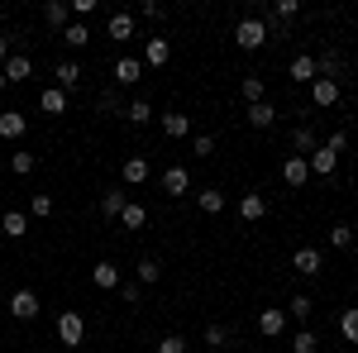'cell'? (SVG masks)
Wrapping results in <instances>:
<instances>
[{
  "label": "cell",
  "mask_w": 358,
  "mask_h": 353,
  "mask_svg": "<svg viewBox=\"0 0 358 353\" xmlns=\"http://www.w3.org/2000/svg\"><path fill=\"white\" fill-rule=\"evenodd\" d=\"M234 43H239L244 53H253V48H263V43H268V24H263L258 15H248V20H239V24H234Z\"/></svg>",
  "instance_id": "cell-1"
},
{
  "label": "cell",
  "mask_w": 358,
  "mask_h": 353,
  "mask_svg": "<svg viewBox=\"0 0 358 353\" xmlns=\"http://www.w3.org/2000/svg\"><path fill=\"white\" fill-rule=\"evenodd\" d=\"M82 339H86V320H82V310H62V315H57V344L77 349Z\"/></svg>",
  "instance_id": "cell-2"
},
{
  "label": "cell",
  "mask_w": 358,
  "mask_h": 353,
  "mask_svg": "<svg viewBox=\"0 0 358 353\" xmlns=\"http://www.w3.org/2000/svg\"><path fill=\"white\" fill-rule=\"evenodd\" d=\"M38 310H43V305H38V291H29V287H20V291L10 296V315H15V320H38Z\"/></svg>",
  "instance_id": "cell-3"
},
{
  "label": "cell",
  "mask_w": 358,
  "mask_h": 353,
  "mask_svg": "<svg viewBox=\"0 0 358 353\" xmlns=\"http://www.w3.org/2000/svg\"><path fill=\"white\" fill-rule=\"evenodd\" d=\"M138 62H143L148 72L167 67V62H172V43H167V38H148V43H143V57H138Z\"/></svg>",
  "instance_id": "cell-4"
},
{
  "label": "cell",
  "mask_w": 358,
  "mask_h": 353,
  "mask_svg": "<svg viewBox=\"0 0 358 353\" xmlns=\"http://www.w3.org/2000/svg\"><path fill=\"white\" fill-rule=\"evenodd\" d=\"M53 77H57V91H62V96H72V91H77V86H82V62H57L53 67Z\"/></svg>",
  "instance_id": "cell-5"
},
{
  "label": "cell",
  "mask_w": 358,
  "mask_h": 353,
  "mask_svg": "<svg viewBox=\"0 0 358 353\" xmlns=\"http://www.w3.org/2000/svg\"><path fill=\"white\" fill-rule=\"evenodd\" d=\"M339 91H344L339 82H330V77H315V82H310V101H315L320 110H330L334 101H339Z\"/></svg>",
  "instance_id": "cell-6"
},
{
  "label": "cell",
  "mask_w": 358,
  "mask_h": 353,
  "mask_svg": "<svg viewBox=\"0 0 358 353\" xmlns=\"http://www.w3.org/2000/svg\"><path fill=\"white\" fill-rule=\"evenodd\" d=\"M292 148H296V158H310V153L320 148V134H315V124H296V129H292Z\"/></svg>",
  "instance_id": "cell-7"
},
{
  "label": "cell",
  "mask_w": 358,
  "mask_h": 353,
  "mask_svg": "<svg viewBox=\"0 0 358 353\" xmlns=\"http://www.w3.org/2000/svg\"><path fill=\"white\" fill-rule=\"evenodd\" d=\"M282 329H287V310H282V305H268V310L258 315V334H263V339H277Z\"/></svg>",
  "instance_id": "cell-8"
},
{
  "label": "cell",
  "mask_w": 358,
  "mask_h": 353,
  "mask_svg": "<svg viewBox=\"0 0 358 353\" xmlns=\"http://www.w3.org/2000/svg\"><path fill=\"white\" fill-rule=\"evenodd\" d=\"M143 82V62L138 57H120L115 62V86H138Z\"/></svg>",
  "instance_id": "cell-9"
},
{
  "label": "cell",
  "mask_w": 358,
  "mask_h": 353,
  "mask_svg": "<svg viewBox=\"0 0 358 353\" xmlns=\"http://www.w3.org/2000/svg\"><path fill=\"white\" fill-rule=\"evenodd\" d=\"M287 77H292V82H301V86H310L315 77H320V72H315V57L296 53V57H292V67H287Z\"/></svg>",
  "instance_id": "cell-10"
},
{
  "label": "cell",
  "mask_w": 358,
  "mask_h": 353,
  "mask_svg": "<svg viewBox=\"0 0 358 353\" xmlns=\"http://www.w3.org/2000/svg\"><path fill=\"white\" fill-rule=\"evenodd\" d=\"M306 167H310V172H315V177H330L334 167H339V153H334V148H325V143H320V148H315V153H310V158H306Z\"/></svg>",
  "instance_id": "cell-11"
},
{
  "label": "cell",
  "mask_w": 358,
  "mask_h": 353,
  "mask_svg": "<svg viewBox=\"0 0 358 353\" xmlns=\"http://www.w3.org/2000/svg\"><path fill=\"white\" fill-rule=\"evenodd\" d=\"M292 268L301 272V277H320V248H296V253H292Z\"/></svg>",
  "instance_id": "cell-12"
},
{
  "label": "cell",
  "mask_w": 358,
  "mask_h": 353,
  "mask_svg": "<svg viewBox=\"0 0 358 353\" xmlns=\"http://www.w3.org/2000/svg\"><path fill=\"white\" fill-rule=\"evenodd\" d=\"M24 129H29V120L20 115V110H0V138H24Z\"/></svg>",
  "instance_id": "cell-13"
},
{
  "label": "cell",
  "mask_w": 358,
  "mask_h": 353,
  "mask_svg": "<svg viewBox=\"0 0 358 353\" xmlns=\"http://www.w3.org/2000/svg\"><path fill=\"white\" fill-rule=\"evenodd\" d=\"M158 120H163L167 138H187L192 134V115H182V110H167V115H158Z\"/></svg>",
  "instance_id": "cell-14"
},
{
  "label": "cell",
  "mask_w": 358,
  "mask_h": 353,
  "mask_svg": "<svg viewBox=\"0 0 358 353\" xmlns=\"http://www.w3.org/2000/svg\"><path fill=\"white\" fill-rule=\"evenodd\" d=\"M0 72H5V82L15 86V82H29V77H34V62H29L24 53H10V62H5Z\"/></svg>",
  "instance_id": "cell-15"
},
{
  "label": "cell",
  "mask_w": 358,
  "mask_h": 353,
  "mask_svg": "<svg viewBox=\"0 0 358 353\" xmlns=\"http://www.w3.org/2000/svg\"><path fill=\"white\" fill-rule=\"evenodd\" d=\"M163 191L167 196H187V191H192V172H187V167H167L163 172Z\"/></svg>",
  "instance_id": "cell-16"
},
{
  "label": "cell",
  "mask_w": 358,
  "mask_h": 353,
  "mask_svg": "<svg viewBox=\"0 0 358 353\" xmlns=\"http://www.w3.org/2000/svg\"><path fill=\"white\" fill-rule=\"evenodd\" d=\"M0 234H5V239H24L29 234V215L24 210H5V215H0Z\"/></svg>",
  "instance_id": "cell-17"
},
{
  "label": "cell",
  "mask_w": 358,
  "mask_h": 353,
  "mask_svg": "<svg viewBox=\"0 0 358 353\" xmlns=\"http://www.w3.org/2000/svg\"><path fill=\"white\" fill-rule=\"evenodd\" d=\"M115 43H124V38H134V15H124V10H110V20H106Z\"/></svg>",
  "instance_id": "cell-18"
},
{
  "label": "cell",
  "mask_w": 358,
  "mask_h": 353,
  "mask_svg": "<svg viewBox=\"0 0 358 353\" xmlns=\"http://www.w3.org/2000/svg\"><path fill=\"white\" fill-rule=\"evenodd\" d=\"M43 20L62 34V29L72 24V5H67V0H48V5H43Z\"/></svg>",
  "instance_id": "cell-19"
},
{
  "label": "cell",
  "mask_w": 358,
  "mask_h": 353,
  "mask_svg": "<svg viewBox=\"0 0 358 353\" xmlns=\"http://www.w3.org/2000/svg\"><path fill=\"white\" fill-rule=\"evenodd\" d=\"M239 215H244L248 224H258V219L268 215V201H263V191H248L244 201H239Z\"/></svg>",
  "instance_id": "cell-20"
},
{
  "label": "cell",
  "mask_w": 358,
  "mask_h": 353,
  "mask_svg": "<svg viewBox=\"0 0 358 353\" xmlns=\"http://www.w3.org/2000/svg\"><path fill=\"white\" fill-rule=\"evenodd\" d=\"M248 124H253V129H273V124H277V106H273V101L248 106Z\"/></svg>",
  "instance_id": "cell-21"
},
{
  "label": "cell",
  "mask_w": 358,
  "mask_h": 353,
  "mask_svg": "<svg viewBox=\"0 0 358 353\" xmlns=\"http://www.w3.org/2000/svg\"><path fill=\"white\" fill-rule=\"evenodd\" d=\"M120 177H124L129 187H143V182H148V158H124Z\"/></svg>",
  "instance_id": "cell-22"
},
{
  "label": "cell",
  "mask_w": 358,
  "mask_h": 353,
  "mask_svg": "<svg viewBox=\"0 0 358 353\" xmlns=\"http://www.w3.org/2000/svg\"><path fill=\"white\" fill-rule=\"evenodd\" d=\"M306 177H310L306 158H287V163H282V182H287V187H306Z\"/></svg>",
  "instance_id": "cell-23"
},
{
  "label": "cell",
  "mask_w": 358,
  "mask_h": 353,
  "mask_svg": "<svg viewBox=\"0 0 358 353\" xmlns=\"http://www.w3.org/2000/svg\"><path fill=\"white\" fill-rule=\"evenodd\" d=\"M38 110H43V115H62V110H67V96H62L57 86H43V91H38Z\"/></svg>",
  "instance_id": "cell-24"
},
{
  "label": "cell",
  "mask_w": 358,
  "mask_h": 353,
  "mask_svg": "<svg viewBox=\"0 0 358 353\" xmlns=\"http://www.w3.org/2000/svg\"><path fill=\"white\" fill-rule=\"evenodd\" d=\"M91 282H96L101 291H115V287H120V268H115V263H96V268H91Z\"/></svg>",
  "instance_id": "cell-25"
},
{
  "label": "cell",
  "mask_w": 358,
  "mask_h": 353,
  "mask_svg": "<svg viewBox=\"0 0 358 353\" xmlns=\"http://www.w3.org/2000/svg\"><path fill=\"white\" fill-rule=\"evenodd\" d=\"M196 206H201L206 215H220V210H224V191H215V187L196 191Z\"/></svg>",
  "instance_id": "cell-26"
},
{
  "label": "cell",
  "mask_w": 358,
  "mask_h": 353,
  "mask_svg": "<svg viewBox=\"0 0 358 353\" xmlns=\"http://www.w3.org/2000/svg\"><path fill=\"white\" fill-rule=\"evenodd\" d=\"M124 206H129V196H124V191H106V196H101V215H110V219L124 215Z\"/></svg>",
  "instance_id": "cell-27"
},
{
  "label": "cell",
  "mask_w": 358,
  "mask_h": 353,
  "mask_svg": "<svg viewBox=\"0 0 358 353\" xmlns=\"http://www.w3.org/2000/svg\"><path fill=\"white\" fill-rule=\"evenodd\" d=\"M57 38H62V43H67V48H86V43H91V29H86V24H77V20H72V24L62 29V34H57Z\"/></svg>",
  "instance_id": "cell-28"
},
{
  "label": "cell",
  "mask_w": 358,
  "mask_h": 353,
  "mask_svg": "<svg viewBox=\"0 0 358 353\" xmlns=\"http://www.w3.org/2000/svg\"><path fill=\"white\" fill-rule=\"evenodd\" d=\"M310 310H315V301L306 296V291H301V296H292V301H287V315H292V320H301V325L310 320Z\"/></svg>",
  "instance_id": "cell-29"
},
{
  "label": "cell",
  "mask_w": 358,
  "mask_h": 353,
  "mask_svg": "<svg viewBox=\"0 0 358 353\" xmlns=\"http://www.w3.org/2000/svg\"><path fill=\"white\" fill-rule=\"evenodd\" d=\"M320 349V339H315V329H296V334H292V353H315Z\"/></svg>",
  "instance_id": "cell-30"
},
{
  "label": "cell",
  "mask_w": 358,
  "mask_h": 353,
  "mask_svg": "<svg viewBox=\"0 0 358 353\" xmlns=\"http://www.w3.org/2000/svg\"><path fill=\"white\" fill-rule=\"evenodd\" d=\"M29 219H48L53 215V196H43V191H34V201H29Z\"/></svg>",
  "instance_id": "cell-31"
},
{
  "label": "cell",
  "mask_w": 358,
  "mask_h": 353,
  "mask_svg": "<svg viewBox=\"0 0 358 353\" xmlns=\"http://www.w3.org/2000/svg\"><path fill=\"white\" fill-rule=\"evenodd\" d=\"M244 101H248V106L268 101V82H263V77H244Z\"/></svg>",
  "instance_id": "cell-32"
},
{
  "label": "cell",
  "mask_w": 358,
  "mask_h": 353,
  "mask_svg": "<svg viewBox=\"0 0 358 353\" xmlns=\"http://www.w3.org/2000/svg\"><path fill=\"white\" fill-rule=\"evenodd\" d=\"M124 120H129V124H148V120H153V106H148V101H129V106H124Z\"/></svg>",
  "instance_id": "cell-33"
},
{
  "label": "cell",
  "mask_w": 358,
  "mask_h": 353,
  "mask_svg": "<svg viewBox=\"0 0 358 353\" xmlns=\"http://www.w3.org/2000/svg\"><path fill=\"white\" fill-rule=\"evenodd\" d=\"M120 224H124V229H143V224H148V210L129 201V206H124V215H120Z\"/></svg>",
  "instance_id": "cell-34"
},
{
  "label": "cell",
  "mask_w": 358,
  "mask_h": 353,
  "mask_svg": "<svg viewBox=\"0 0 358 353\" xmlns=\"http://www.w3.org/2000/svg\"><path fill=\"white\" fill-rule=\"evenodd\" d=\"M339 334H344L349 344H358V305H349V310L339 315Z\"/></svg>",
  "instance_id": "cell-35"
},
{
  "label": "cell",
  "mask_w": 358,
  "mask_h": 353,
  "mask_svg": "<svg viewBox=\"0 0 358 353\" xmlns=\"http://www.w3.org/2000/svg\"><path fill=\"white\" fill-rule=\"evenodd\" d=\"M158 277H163V263H158V258H143V263H138V287H153Z\"/></svg>",
  "instance_id": "cell-36"
},
{
  "label": "cell",
  "mask_w": 358,
  "mask_h": 353,
  "mask_svg": "<svg viewBox=\"0 0 358 353\" xmlns=\"http://www.w3.org/2000/svg\"><path fill=\"white\" fill-rule=\"evenodd\" d=\"M315 72L330 77V82H339V53H320V57H315Z\"/></svg>",
  "instance_id": "cell-37"
},
{
  "label": "cell",
  "mask_w": 358,
  "mask_h": 353,
  "mask_svg": "<svg viewBox=\"0 0 358 353\" xmlns=\"http://www.w3.org/2000/svg\"><path fill=\"white\" fill-rule=\"evenodd\" d=\"M330 244L334 248H349V244H354V229H349V224H334V229H330Z\"/></svg>",
  "instance_id": "cell-38"
},
{
  "label": "cell",
  "mask_w": 358,
  "mask_h": 353,
  "mask_svg": "<svg viewBox=\"0 0 358 353\" xmlns=\"http://www.w3.org/2000/svg\"><path fill=\"white\" fill-rule=\"evenodd\" d=\"M138 296H143L138 282H120V301H124V305H138Z\"/></svg>",
  "instance_id": "cell-39"
},
{
  "label": "cell",
  "mask_w": 358,
  "mask_h": 353,
  "mask_svg": "<svg viewBox=\"0 0 358 353\" xmlns=\"http://www.w3.org/2000/svg\"><path fill=\"white\" fill-rule=\"evenodd\" d=\"M206 344H210V349H224V344H229L224 325H206Z\"/></svg>",
  "instance_id": "cell-40"
},
{
  "label": "cell",
  "mask_w": 358,
  "mask_h": 353,
  "mask_svg": "<svg viewBox=\"0 0 358 353\" xmlns=\"http://www.w3.org/2000/svg\"><path fill=\"white\" fill-rule=\"evenodd\" d=\"M158 353H187V339L182 334H167V339H158Z\"/></svg>",
  "instance_id": "cell-41"
},
{
  "label": "cell",
  "mask_w": 358,
  "mask_h": 353,
  "mask_svg": "<svg viewBox=\"0 0 358 353\" xmlns=\"http://www.w3.org/2000/svg\"><path fill=\"white\" fill-rule=\"evenodd\" d=\"M34 163H38L34 153H15V158H10V167H15L20 177H29V172H34Z\"/></svg>",
  "instance_id": "cell-42"
},
{
  "label": "cell",
  "mask_w": 358,
  "mask_h": 353,
  "mask_svg": "<svg viewBox=\"0 0 358 353\" xmlns=\"http://www.w3.org/2000/svg\"><path fill=\"white\" fill-rule=\"evenodd\" d=\"M192 148H196V158H210V153H215V138H210V134H196Z\"/></svg>",
  "instance_id": "cell-43"
},
{
  "label": "cell",
  "mask_w": 358,
  "mask_h": 353,
  "mask_svg": "<svg viewBox=\"0 0 358 353\" xmlns=\"http://www.w3.org/2000/svg\"><path fill=\"white\" fill-rule=\"evenodd\" d=\"M91 10H96V0H72V20H77V24H82Z\"/></svg>",
  "instance_id": "cell-44"
},
{
  "label": "cell",
  "mask_w": 358,
  "mask_h": 353,
  "mask_svg": "<svg viewBox=\"0 0 358 353\" xmlns=\"http://www.w3.org/2000/svg\"><path fill=\"white\" fill-rule=\"evenodd\" d=\"M163 15H167V10L158 5V0H143V20H163Z\"/></svg>",
  "instance_id": "cell-45"
},
{
  "label": "cell",
  "mask_w": 358,
  "mask_h": 353,
  "mask_svg": "<svg viewBox=\"0 0 358 353\" xmlns=\"http://www.w3.org/2000/svg\"><path fill=\"white\" fill-rule=\"evenodd\" d=\"M5 62H10V38L0 34V67H5Z\"/></svg>",
  "instance_id": "cell-46"
},
{
  "label": "cell",
  "mask_w": 358,
  "mask_h": 353,
  "mask_svg": "<svg viewBox=\"0 0 358 353\" xmlns=\"http://www.w3.org/2000/svg\"><path fill=\"white\" fill-rule=\"evenodd\" d=\"M5 86H10V82H5V72H0V91H5Z\"/></svg>",
  "instance_id": "cell-47"
},
{
  "label": "cell",
  "mask_w": 358,
  "mask_h": 353,
  "mask_svg": "<svg viewBox=\"0 0 358 353\" xmlns=\"http://www.w3.org/2000/svg\"><path fill=\"white\" fill-rule=\"evenodd\" d=\"M187 353H196V349H187Z\"/></svg>",
  "instance_id": "cell-48"
},
{
  "label": "cell",
  "mask_w": 358,
  "mask_h": 353,
  "mask_svg": "<svg viewBox=\"0 0 358 353\" xmlns=\"http://www.w3.org/2000/svg\"><path fill=\"white\" fill-rule=\"evenodd\" d=\"M315 353H320V349H315Z\"/></svg>",
  "instance_id": "cell-49"
}]
</instances>
